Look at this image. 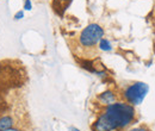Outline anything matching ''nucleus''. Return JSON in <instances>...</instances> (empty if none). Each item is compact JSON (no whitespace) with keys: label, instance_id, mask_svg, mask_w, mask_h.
<instances>
[{"label":"nucleus","instance_id":"6","mask_svg":"<svg viewBox=\"0 0 155 131\" xmlns=\"http://www.w3.org/2000/svg\"><path fill=\"white\" fill-rule=\"evenodd\" d=\"M97 47H98V49H99L100 51H103V53H110V51L114 50V45H112L111 41H110L109 38H105V37H103L99 41Z\"/></svg>","mask_w":155,"mask_h":131},{"label":"nucleus","instance_id":"3","mask_svg":"<svg viewBox=\"0 0 155 131\" xmlns=\"http://www.w3.org/2000/svg\"><path fill=\"white\" fill-rule=\"evenodd\" d=\"M105 36V30L97 23H91L82 29L78 37V43L84 49H93L99 43V41Z\"/></svg>","mask_w":155,"mask_h":131},{"label":"nucleus","instance_id":"5","mask_svg":"<svg viewBox=\"0 0 155 131\" xmlns=\"http://www.w3.org/2000/svg\"><path fill=\"white\" fill-rule=\"evenodd\" d=\"M15 126V119L10 114L0 116V131H8Z\"/></svg>","mask_w":155,"mask_h":131},{"label":"nucleus","instance_id":"11","mask_svg":"<svg viewBox=\"0 0 155 131\" xmlns=\"http://www.w3.org/2000/svg\"><path fill=\"white\" fill-rule=\"evenodd\" d=\"M68 131H81V130L78 129V128H75V126H71V128L68 129Z\"/></svg>","mask_w":155,"mask_h":131},{"label":"nucleus","instance_id":"8","mask_svg":"<svg viewBox=\"0 0 155 131\" xmlns=\"http://www.w3.org/2000/svg\"><path fill=\"white\" fill-rule=\"evenodd\" d=\"M23 10L24 11H31L32 10V2H31V0H24Z\"/></svg>","mask_w":155,"mask_h":131},{"label":"nucleus","instance_id":"1","mask_svg":"<svg viewBox=\"0 0 155 131\" xmlns=\"http://www.w3.org/2000/svg\"><path fill=\"white\" fill-rule=\"evenodd\" d=\"M136 120L135 106L124 100L105 106L92 124L93 131H117L127 129Z\"/></svg>","mask_w":155,"mask_h":131},{"label":"nucleus","instance_id":"10","mask_svg":"<svg viewBox=\"0 0 155 131\" xmlns=\"http://www.w3.org/2000/svg\"><path fill=\"white\" fill-rule=\"evenodd\" d=\"M127 131H149V129L144 125H141V126H135V128H130L129 130Z\"/></svg>","mask_w":155,"mask_h":131},{"label":"nucleus","instance_id":"9","mask_svg":"<svg viewBox=\"0 0 155 131\" xmlns=\"http://www.w3.org/2000/svg\"><path fill=\"white\" fill-rule=\"evenodd\" d=\"M24 16H25V13H24V10H19V11H17V12L15 13V16H13V19H15V20H21V19L24 18Z\"/></svg>","mask_w":155,"mask_h":131},{"label":"nucleus","instance_id":"4","mask_svg":"<svg viewBox=\"0 0 155 131\" xmlns=\"http://www.w3.org/2000/svg\"><path fill=\"white\" fill-rule=\"evenodd\" d=\"M97 100L100 105H103L105 107V106H109V105L116 103L117 100H118V97H117L115 91H112V90H105L101 93L98 94Z\"/></svg>","mask_w":155,"mask_h":131},{"label":"nucleus","instance_id":"7","mask_svg":"<svg viewBox=\"0 0 155 131\" xmlns=\"http://www.w3.org/2000/svg\"><path fill=\"white\" fill-rule=\"evenodd\" d=\"M80 66H81V68L86 69V70H87V72H90V73L96 74V72H97V68L94 67V63H93L92 61L82 60V61H80Z\"/></svg>","mask_w":155,"mask_h":131},{"label":"nucleus","instance_id":"2","mask_svg":"<svg viewBox=\"0 0 155 131\" xmlns=\"http://www.w3.org/2000/svg\"><path fill=\"white\" fill-rule=\"evenodd\" d=\"M149 85L143 82V81H135L129 84L128 86H125L122 91V98L124 101H127L128 104L133 105V106H138L141 105L147 94L149 93Z\"/></svg>","mask_w":155,"mask_h":131}]
</instances>
